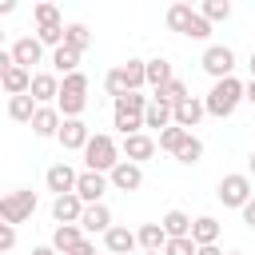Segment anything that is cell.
<instances>
[{
	"label": "cell",
	"mask_w": 255,
	"mask_h": 255,
	"mask_svg": "<svg viewBox=\"0 0 255 255\" xmlns=\"http://www.w3.org/2000/svg\"><path fill=\"white\" fill-rule=\"evenodd\" d=\"M104 92L112 96V104H116V100H124V96L131 92V88H128V80H124V68H112V72L104 76Z\"/></svg>",
	"instance_id": "cell-34"
},
{
	"label": "cell",
	"mask_w": 255,
	"mask_h": 255,
	"mask_svg": "<svg viewBox=\"0 0 255 255\" xmlns=\"http://www.w3.org/2000/svg\"><path fill=\"white\" fill-rule=\"evenodd\" d=\"M88 108V76L72 72L60 80V96H56V112L60 120H80V112Z\"/></svg>",
	"instance_id": "cell-2"
},
{
	"label": "cell",
	"mask_w": 255,
	"mask_h": 255,
	"mask_svg": "<svg viewBox=\"0 0 255 255\" xmlns=\"http://www.w3.org/2000/svg\"><path fill=\"white\" fill-rule=\"evenodd\" d=\"M239 104H243V84H239L235 76L215 80V84H211V92L203 96V112H207V116H215V120H227Z\"/></svg>",
	"instance_id": "cell-1"
},
{
	"label": "cell",
	"mask_w": 255,
	"mask_h": 255,
	"mask_svg": "<svg viewBox=\"0 0 255 255\" xmlns=\"http://www.w3.org/2000/svg\"><path fill=\"white\" fill-rule=\"evenodd\" d=\"M223 255H243V251H223Z\"/></svg>",
	"instance_id": "cell-50"
},
{
	"label": "cell",
	"mask_w": 255,
	"mask_h": 255,
	"mask_svg": "<svg viewBox=\"0 0 255 255\" xmlns=\"http://www.w3.org/2000/svg\"><path fill=\"white\" fill-rule=\"evenodd\" d=\"M175 159H179V163H187V167H191V163H199V159H203V139L187 131V135L179 139V147H175Z\"/></svg>",
	"instance_id": "cell-30"
},
{
	"label": "cell",
	"mask_w": 255,
	"mask_h": 255,
	"mask_svg": "<svg viewBox=\"0 0 255 255\" xmlns=\"http://www.w3.org/2000/svg\"><path fill=\"white\" fill-rule=\"evenodd\" d=\"M80 211H84V203H80L76 191L52 199V219H56V223H80Z\"/></svg>",
	"instance_id": "cell-21"
},
{
	"label": "cell",
	"mask_w": 255,
	"mask_h": 255,
	"mask_svg": "<svg viewBox=\"0 0 255 255\" xmlns=\"http://www.w3.org/2000/svg\"><path fill=\"white\" fill-rule=\"evenodd\" d=\"M143 128H155V131H163V128H171V104H163V100H147V108H143Z\"/></svg>",
	"instance_id": "cell-25"
},
{
	"label": "cell",
	"mask_w": 255,
	"mask_h": 255,
	"mask_svg": "<svg viewBox=\"0 0 255 255\" xmlns=\"http://www.w3.org/2000/svg\"><path fill=\"white\" fill-rule=\"evenodd\" d=\"M44 187L56 191V195H68V191H76V171H72L68 163H52V167L44 171Z\"/></svg>",
	"instance_id": "cell-18"
},
{
	"label": "cell",
	"mask_w": 255,
	"mask_h": 255,
	"mask_svg": "<svg viewBox=\"0 0 255 255\" xmlns=\"http://www.w3.org/2000/svg\"><path fill=\"white\" fill-rule=\"evenodd\" d=\"M52 68H56L60 76H72V72H80V52H72L68 44L52 48Z\"/></svg>",
	"instance_id": "cell-29"
},
{
	"label": "cell",
	"mask_w": 255,
	"mask_h": 255,
	"mask_svg": "<svg viewBox=\"0 0 255 255\" xmlns=\"http://www.w3.org/2000/svg\"><path fill=\"white\" fill-rule=\"evenodd\" d=\"M203 116H207V112H203V100H195V96H187L183 104H175V108H171V124H175V128H183V131H191Z\"/></svg>",
	"instance_id": "cell-15"
},
{
	"label": "cell",
	"mask_w": 255,
	"mask_h": 255,
	"mask_svg": "<svg viewBox=\"0 0 255 255\" xmlns=\"http://www.w3.org/2000/svg\"><path fill=\"white\" fill-rule=\"evenodd\" d=\"M167 80H175V72H171V60H163V56H155V60H143V84H151V92H159Z\"/></svg>",
	"instance_id": "cell-22"
},
{
	"label": "cell",
	"mask_w": 255,
	"mask_h": 255,
	"mask_svg": "<svg viewBox=\"0 0 255 255\" xmlns=\"http://www.w3.org/2000/svg\"><path fill=\"white\" fill-rule=\"evenodd\" d=\"M32 16H36V28H44V24H60V8H56V4H36Z\"/></svg>",
	"instance_id": "cell-38"
},
{
	"label": "cell",
	"mask_w": 255,
	"mask_h": 255,
	"mask_svg": "<svg viewBox=\"0 0 255 255\" xmlns=\"http://www.w3.org/2000/svg\"><path fill=\"white\" fill-rule=\"evenodd\" d=\"M155 155V139L147 135V131H135V135H124V147H120V159H128V163H143V159H151Z\"/></svg>",
	"instance_id": "cell-12"
},
{
	"label": "cell",
	"mask_w": 255,
	"mask_h": 255,
	"mask_svg": "<svg viewBox=\"0 0 255 255\" xmlns=\"http://www.w3.org/2000/svg\"><path fill=\"white\" fill-rule=\"evenodd\" d=\"M239 211H243V223H247V227L255 231V195H251V199H247V203H243Z\"/></svg>",
	"instance_id": "cell-41"
},
{
	"label": "cell",
	"mask_w": 255,
	"mask_h": 255,
	"mask_svg": "<svg viewBox=\"0 0 255 255\" xmlns=\"http://www.w3.org/2000/svg\"><path fill=\"white\" fill-rule=\"evenodd\" d=\"M32 211H36V191H32V187H16V191H8V195L0 199V223H8V227L28 223Z\"/></svg>",
	"instance_id": "cell-6"
},
{
	"label": "cell",
	"mask_w": 255,
	"mask_h": 255,
	"mask_svg": "<svg viewBox=\"0 0 255 255\" xmlns=\"http://www.w3.org/2000/svg\"><path fill=\"white\" fill-rule=\"evenodd\" d=\"M16 247V227H8V223H0V255H8Z\"/></svg>",
	"instance_id": "cell-40"
},
{
	"label": "cell",
	"mask_w": 255,
	"mask_h": 255,
	"mask_svg": "<svg viewBox=\"0 0 255 255\" xmlns=\"http://www.w3.org/2000/svg\"><path fill=\"white\" fill-rule=\"evenodd\" d=\"M143 255H163V251H143Z\"/></svg>",
	"instance_id": "cell-51"
},
{
	"label": "cell",
	"mask_w": 255,
	"mask_h": 255,
	"mask_svg": "<svg viewBox=\"0 0 255 255\" xmlns=\"http://www.w3.org/2000/svg\"><path fill=\"white\" fill-rule=\"evenodd\" d=\"M16 12V0H0V16H12Z\"/></svg>",
	"instance_id": "cell-45"
},
{
	"label": "cell",
	"mask_w": 255,
	"mask_h": 255,
	"mask_svg": "<svg viewBox=\"0 0 255 255\" xmlns=\"http://www.w3.org/2000/svg\"><path fill=\"white\" fill-rule=\"evenodd\" d=\"M159 227H163L167 239H187V235H191V215L179 211V207H171V211L159 219Z\"/></svg>",
	"instance_id": "cell-24"
},
{
	"label": "cell",
	"mask_w": 255,
	"mask_h": 255,
	"mask_svg": "<svg viewBox=\"0 0 255 255\" xmlns=\"http://www.w3.org/2000/svg\"><path fill=\"white\" fill-rule=\"evenodd\" d=\"M199 64H203V72H207L211 80H227V76L235 72V52H231L227 44H207Z\"/></svg>",
	"instance_id": "cell-8"
},
{
	"label": "cell",
	"mask_w": 255,
	"mask_h": 255,
	"mask_svg": "<svg viewBox=\"0 0 255 255\" xmlns=\"http://www.w3.org/2000/svg\"><path fill=\"white\" fill-rule=\"evenodd\" d=\"M195 247H207V243H219V219L215 215H199L191 219V235H187Z\"/></svg>",
	"instance_id": "cell-23"
},
{
	"label": "cell",
	"mask_w": 255,
	"mask_h": 255,
	"mask_svg": "<svg viewBox=\"0 0 255 255\" xmlns=\"http://www.w3.org/2000/svg\"><path fill=\"white\" fill-rule=\"evenodd\" d=\"M32 131H36L40 139H56V131H60V112H56V104H44V108L32 112Z\"/></svg>",
	"instance_id": "cell-17"
},
{
	"label": "cell",
	"mask_w": 255,
	"mask_h": 255,
	"mask_svg": "<svg viewBox=\"0 0 255 255\" xmlns=\"http://www.w3.org/2000/svg\"><path fill=\"white\" fill-rule=\"evenodd\" d=\"M104 191H108V175L100 171H76V195L80 203H104Z\"/></svg>",
	"instance_id": "cell-10"
},
{
	"label": "cell",
	"mask_w": 255,
	"mask_h": 255,
	"mask_svg": "<svg viewBox=\"0 0 255 255\" xmlns=\"http://www.w3.org/2000/svg\"><path fill=\"white\" fill-rule=\"evenodd\" d=\"M108 227H112V211H108L104 203H88V207L80 211V231H84V235H96V231L104 235Z\"/></svg>",
	"instance_id": "cell-16"
},
{
	"label": "cell",
	"mask_w": 255,
	"mask_h": 255,
	"mask_svg": "<svg viewBox=\"0 0 255 255\" xmlns=\"http://www.w3.org/2000/svg\"><path fill=\"white\" fill-rule=\"evenodd\" d=\"M199 16H203L207 24L231 20V4H227V0H203V4H199Z\"/></svg>",
	"instance_id": "cell-33"
},
{
	"label": "cell",
	"mask_w": 255,
	"mask_h": 255,
	"mask_svg": "<svg viewBox=\"0 0 255 255\" xmlns=\"http://www.w3.org/2000/svg\"><path fill=\"white\" fill-rule=\"evenodd\" d=\"M0 48H4V32H0Z\"/></svg>",
	"instance_id": "cell-52"
},
{
	"label": "cell",
	"mask_w": 255,
	"mask_h": 255,
	"mask_svg": "<svg viewBox=\"0 0 255 255\" xmlns=\"http://www.w3.org/2000/svg\"><path fill=\"white\" fill-rule=\"evenodd\" d=\"M80 243H84L80 223H60V227L52 231V251H56V255H72Z\"/></svg>",
	"instance_id": "cell-19"
},
{
	"label": "cell",
	"mask_w": 255,
	"mask_h": 255,
	"mask_svg": "<svg viewBox=\"0 0 255 255\" xmlns=\"http://www.w3.org/2000/svg\"><path fill=\"white\" fill-rule=\"evenodd\" d=\"M195 255H223V251H219L215 243H207V247H195Z\"/></svg>",
	"instance_id": "cell-46"
},
{
	"label": "cell",
	"mask_w": 255,
	"mask_h": 255,
	"mask_svg": "<svg viewBox=\"0 0 255 255\" xmlns=\"http://www.w3.org/2000/svg\"><path fill=\"white\" fill-rule=\"evenodd\" d=\"M28 84H32V72H24V68H8L4 72V80H0V88L8 92V96H28Z\"/></svg>",
	"instance_id": "cell-27"
},
{
	"label": "cell",
	"mask_w": 255,
	"mask_h": 255,
	"mask_svg": "<svg viewBox=\"0 0 255 255\" xmlns=\"http://www.w3.org/2000/svg\"><path fill=\"white\" fill-rule=\"evenodd\" d=\"M84 159H88V171H100V175H108V171L120 163V143H116L112 135L96 131V135L84 143Z\"/></svg>",
	"instance_id": "cell-5"
},
{
	"label": "cell",
	"mask_w": 255,
	"mask_h": 255,
	"mask_svg": "<svg viewBox=\"0 0 255 255\" xmlns=\"http://www.w3.org/2000/svg\"><path fill=\"white\" fill-rule=\"evenodd\" d=\"M8 68H12V52H4V48H0V80H4V72H8Z\"/></svg>",
	"instance_id": "cell-43"
},
{
	"label": "cell",
	"mask_w": 255,
	"mask_h": 255,
	"mask_svg": "<svg viewBox=\"0 0 255 255\" xmlns=\"http://www.w3.org/2000/svg\"><path fill=\"white\" fill-rule=\"evenodd\" d=\"M243 100H247V104H255V80H247V84H243Z\"/></svg>",
	"instance_id": "cell-44"
},
{
	"label": "cell",
	"mask_w": 255,
	"mask_h": 255,
	"mask_svg": "<svg viewBox=\"0 0 255 255\" xmlns=\"http://www.w3.org/2000/svg\"><path fill=\"white\" fill-rule=\"evenodd\" d=\"M56 139L64 143V151H84V143L92 139V128H88L84 120H60Z\"/></svg>",
	"instance_id": "cell-11"
},
{
	"label": "cell",
	"mask_w": 255,
	"mask_h": 255,
	"mask_svg": "<svg viewBox=\"0 0 255 255\" xmlns=\"http://www.w3.org/2000/svg\"><path fill=\"white\" fill-rule=\"evenodd\" d=\"M32 112H36V100L32 96H12L8 100V116L16 124H32Z\"/></svg>",
	"instance_id": "cell-32"
},
{
	"label": "cell",
	"mask_w": 255,
	"mask_h": 255,
	"mask_svg": "<svg viewBox=\"0 0 255 255\" xmlns=\"http://www.w3.org/2000/svg\"><path fill=\"white\" fill-rule=\"evenodd\" d=\"M64 44H68L72 52H80V56H84V48H92V28H88V24H80V20L64 24Z\"/></svg>",
	"instance_id": "cell-26"
},
{
	"label": "cell",
	"mask_w": 255,
	"mask_h": 255,
	"mask_svg": "<svg viewBox=\"0 0 255 255\" xmlns=\"http://www.w3.org/2000/svg\"><path fill=\"white\" fill-rule=\"evenodd\" d=\"M104 247H108V255H131V251H135V231L112 223V227L104 231Z\"/></svg>",
	"instance_id": "cell-20"
},
{
	"label": "cell",
	"mask_w": 255,
	"mask_h": 255,
	"mask_svg": "<svg viewBox=\"0 0 255 255\" xmlns=\"http://www.w3.org/2000/svg\"><path fill=\"white\" fill-rule=\"evenodd\" d=\"M183 135H187V131L171 124V128H163V131H159V139H155V147H163V151H171V155H175V147H179V139H183Z\"/></svg>",
	"instance_id": "cell-37"
},
{
	"label": "cell",
	"mask_w": 255,
	"mask_h": 255,
	"mask_svg": "<svg viewBox=\"0 0 255 255\" xmlns=\"http://www.w3.org/2000/svg\"><path fill=\"white\" fill-rule=\"evenodd\" d=\"M28 96L36 100V108L56 104V96H60V80H56V72H36L32 84H28Z\"/></svg>",
	"instance_id": "cell-13"
},
{
	"label": "cell",
	"mask_w": 255,
	"mask_h": 255,
	"mask_svg": "<svg viewBox=\"0 0 255 255\" xmlns=\"http://www.w3.org/2000/svg\"><path fill=\"white\" fill-rule=\"evenodd\" d=\"M163 255H195V243L191 239H167L163 243Z\"/></svg>",
	"instance_id": "cell-39"
},
{
	"label": "cell",
	"mask_w": 255,
	"mask_h": 255,
	"mask_svg": "<svg viewBox=\"0 0 255 255\" xmlns=\"http://www.w3.org/2000/svg\"><path fill=\"white\" fill-rule=\"evenodd\" d=\"M167 28L179 32V36H187V40H207V36H211V24H207L191 4H171V8H167Z\"/></svg>",
	"instance_id": "cell-4"
},
{
	"label": "cell",
	"mask_w": 255,
	"mask_h": 255,
	"mask_svg": "<svg viewBox=\"0 0 255 255\" xmlns=\"http://www.w3.org/2000/svg\"><path fill=\"white\" fill-rule=\"evenodd\" d=\"M187 96H191V92H187V84H183L179 76H175V80H167V84L155 92V100H163V104H171V108H175V104H183Z\"/></svg>",
	"instance_id": "cell-31"
},
{
	"label": "cell",
	"mask_w": 255,
	"mask_h": 255,
	"mask_svg": "<svg viewBox=\"0 0 255 255\" xmlns=\"http://www.w3.org/2000/svg\"><path fill=\"white\" fill-rule=\"evenodd\" d=\"M120 68H124L128 88H131V92H139V88H143V60H128V64H120Z\"/></svg>",
	"instance_id": "cell-36"
},
{
	"label": "cell",
	"mask_w": 255,
	"mask_h": 255,
	"mask_svg": "<svg viewBox=\"0 0 255 255\" xmlns=\"http://www.w3.org/2000/svg\"><path fill=\"white\" fill-rule=\"evenodd\" d=\"M247 68H251V80H255V52H251V60H247Z\"/></svg>",
	"instance_id": "cell-49"
},
{
	"label": "cell",
	"mask_w": 255,
	"mask_h": 255,
	"mask_svg": "<svg viewBox=\"0 0 255 255\" xmlns=\"http://www.w3.org/2000/svg\"><path fill=\"white\" fill-rule=\"evenodd\" d=\"M72 255H100V251H96V243H92V239H84V243H80Z\"/></svg>",
	"instance_id": "cell-42"
},
{
	"label": "cell",
	"mask_w": 255,
	"mask_h": 255,
	"mask_svg": "<svg viewBox=\"0 0 255 255\" xmlns=\"http://www.w3.org/2000/svg\"><path fill=\"white\" fill-rule=\"evenodd\" d=\"M143 108H147V96L128 92L124 100L112 104V128H116L120 135H135V131H143Z\"/></svg>",
	"instance_id": "cell-3"
},
{
	"label": "cell",
	"mask_w": 255,
	"mask_h": 255,
	"mask_svg": "<svg viewBox=\"0 0 255 255\" xmlns=\"http://www.w3.org/2000/svg\"><path fill=\"white\" fill-rule=\"evenodd\" d=\"M32 255H56V251H52V243H44V247H32Z\"/></svg>",
	"instance_id": "cell-47"
},
{
	"label": "cell",
	"mask_w": 255,
	"mask_h": 255,
	"mask_svg": "<svg viewBox=\"0 0 255 255\" xmlns=\"http://www.w3.org/2000/svg\"><path fill=\"white\" fill-rule=\"evenodd\" d=\"M36 40H40V48H60V44H64V20L36 28Z\"/></svg>",
	"instance_id": "cell-35"
},
{
	"label": "cell",
	"mask_w": 255,
	"mask_h": 255,
	"mask_svg": "<svg viewBox=\"0 0 255 255\" xmlns=\"http://www.w3.org/2000/svg\"><path fill=\"white\" fill-rule=\"evenodd\" d=\"M163 243H167V235L159 223H143L135 231V247H143V251H163Z\"/></svg>",
	"instance_id": "cell-28"
},
{
	"label": "cell",
	"mask_w": 255,
	"mask_h": 255,
	"mask_svg": "<svg viewBox=\"0 0 255 255\" xmlns=\"http://www.w3.org/2000/svg\"><path fill=\"white\" fill-rule=\"evenodd\" d=\"M108 187H116V191H139V187H143V167L120 159V163L108 171Z\"/></svg>",
	"instance_id": "cell-9"
},
{
	"label": "cell",
	"mask_w": 255,
	"mask_h": 255,
	"mask_svg": "<svg viewBox=\"0 0 255 255\" xmlns=\"http://www.w3.org/2000/svg\"><path fill=\"white\" fill-rule=\"evenodd\" d=\"M215 195H219L223 207H243V203L255 195V191H251V175H247V171H231V175H223L219 187H215Z\"/></svg>",
	"instance_id": "cell-7"
},
{
	"label": "cell",
	"mask_w": 255,
	"mask_h": 255,
	"mask_svg": "<svg viewBox=\"0 0 255 255\" xmlns=\"http://www.w3.org/2000/svg\"><path fill=\"white\" fill-rule=\"evenodd\" d=\"M247 175H255V151L247 155Z\"/></svg>",
	"instance_id": "cell-48"
},
{
	"label": "cell",
	"mask_w": 255,
	"mask_h": 255,
	"mask_svg": "<svg viewBox=\"0 0 255 255\" xmlns=\"http://www.w3.org/2000/svg\"><path fill=\"white\" fill-rule=\"evenodd\" d=\"M40 60H44V48H40L36 36H20V40L12 44V64H16V68L32 72V64H40Z\"/></svg>",
	"instance_id": "cell-14"
}]
</instances>
